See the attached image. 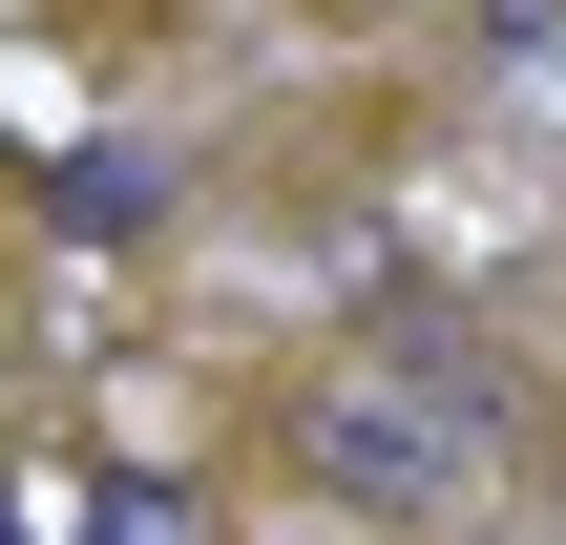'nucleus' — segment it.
I'll list each match as a JSON object with an SVG mask.
<instances>
[{"instance_id": "1", "label": "nucleus", "mask_w": 566, "mask_h": 545, "mask_svg": "<svg viewBox=\"0 0 566 545\" xmlns=\"http://www.w3.org/2000/svg\"><path fill=\"white\" fill-rule=\"evenodd\" d=\"M483 441H504V420H483V357H357V378H315V399H294V483L399 504V525H420V504H462V483H483Z\"/></svg>"}]
</instances>
